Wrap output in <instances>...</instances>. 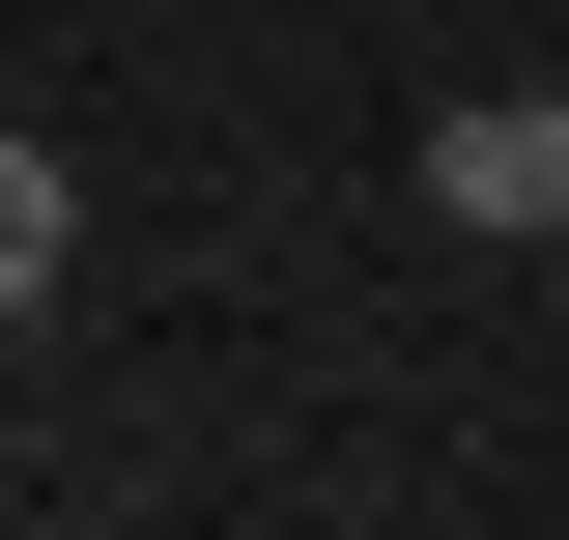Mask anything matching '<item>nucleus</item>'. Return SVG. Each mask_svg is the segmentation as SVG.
Masks as SVG:
<instances>
[{"label":"nucleus","instance_id":"f257e3e1","mask_svg":"<svg viewBox=\"0 0 569 540\" xmlns=\"http://www.w3.org/2000/svg\"><path fill=\"white\" fill-rule=\"evenodd\" d=\"M427 228H541V257H569V58L485 86V114H427Z\"/></svg>","mask_w":569,"mask_h":540},{"label":"nucleus","instance_id":"f03ea898","mask_svg":"<svg viewBox=\"0 0 569 540\" xmlns=\"http://www.w3.org/2000/svg\"><path fill=\"white\" fill-rule=\"evenodd\" d=\"M58 257H86V200H58V142H0V313H58Z\"/></svg>","mask_w":569,"mask_h":540}]
</instances>
